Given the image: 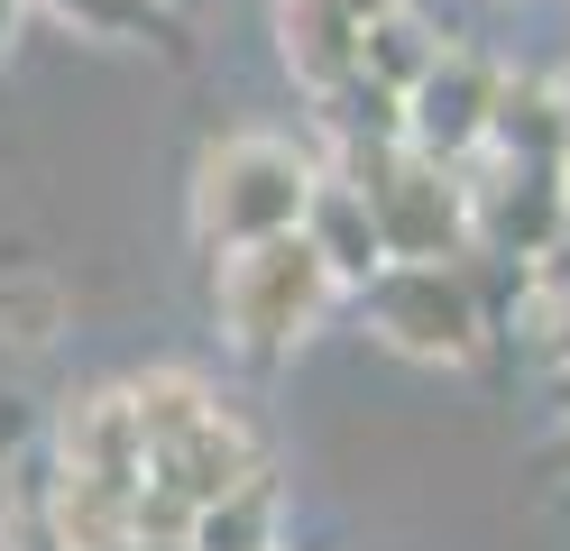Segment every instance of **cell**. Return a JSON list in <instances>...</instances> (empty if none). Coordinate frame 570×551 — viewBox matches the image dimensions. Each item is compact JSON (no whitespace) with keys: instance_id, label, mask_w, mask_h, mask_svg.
Here are the masks:
<instances>
[{"instance_id":"8fae6325","label":"cell","mask_w":570,"mask_h":551,"mask_svg":"<svg viewBox=\"0 0 570 551\" xmlns=\"http://www.w3.org/2000/svg\"><path fill=\"white\" fill-rule=\"evenodd\" d=\"M332 10H341L350 28H368V19H386V10H405V0H332Z\"/></svg>"},{"instance_id":"9c48e42d","label":"cell","mask_w":570,"mask_h":551,"mask_svg":"<svg viewBox=\"0 0 570 551\" xmlns=\"http://www.w3.org/2000/svg\"><path fill=\"white\" fill-rule=\"evenodd\" d=\"M433 65H442V37H423L405 10H386V19H368V28H360V73H368L377 92H396V101H405Z\"/></svg>"},{"instance_id":"ba28073f","label":"cell","mask_w":570,"mask_h":551,"mask_svg":"<svg viewBox=\"0 0 570 551\" xmlns=\"http://www.w3.org/2000/svg\"><path fill=\"white\" fill-rule=\"evenodd\" d=\"M185 551H276V478H248V488L212 496L185 524Z\"/></svg>"},{"instance_id":"277c9868","label":"cell","mask_w":570,"mask_h":551,"mask_svg":"<svg viewBox=\"0 0 570 551\" xmlns=\"http://www.w3.org/2000/svg\"><path fill=\"white\" fill-rule=\"evenodd\" d=\"M360 304L377 322V341L423 358V367H470L479 341H488V304H479L460 257H386L360 285Z\"/></svg>"},{"instance_id":"2e32d148","label":"cell","mask_w":570,"mask_h":551,"mask_svg":"<svg viewBox=\"0 0 570 551\" xmlns=\"http://www.w3.org/2000/svg\"><path fill=\"white\" fill-rule=\"evenodd\" d=\"M166 10H175V19H185V10H203V0H166Z\"/></svg>"},{"instance_id":"5bb4252c","label":"cell","mask_w":570,"mask_h":551,"mask_svg":"<svg viewBox=\"0 0 570 551\" xmlns=\"http://www.w3.org/2000/svg\"><path fill=\"white\" fill-rule=\"evenodd\" d=\"M552 110H561V129H570V65H561V83H552Z\"/></svg>"},{"instance_id":"7a4b0ae2","label":"cell","mask_w":570,"mask_h":551,"mask_svg":"<svg viewBox=\"0 0 570 551\" xmlns=\"http://www.w3.org/2000/svg\"><path fill=\"white\" fill-rule=\"evenodd\" d=\"M332 267L304 248V230L285 239H258V248H230L222 257V331L248 367H276L295 358V341L332 313Z\"/></svg>"},{"instance_id":"7c38bea8","label":"cell","mask_w":570,"mask_h":551,"mask_svg":"<svg viewBox=\"0 0 570 551\" xmlns=\"http://www.w3.org/2000/svg\"><path fill=\"white\" fill-rule=\"evenodd\" d=\"M543 267H561V276H570V175H561V248L543 257Z\"/></svg>"},{"instance_id":"52a82bcc","label":"cell","mask_w":570,"mask_h":551,"mask_svg":"<svg viewBox=\"0 0 570 551\" xmlns=\"http://www.w3.org/2000/svg\"><path fill=\"white\" fill-rule=\"evenodd\" d=\"M295 230H304V248L332 267L341 294H360V285L386 267V239H377V220H368V203H360V184H341V175L313 184V203H304Z\"/></svg>"},{"instance_id":"30bf717a","label":"cell","mask_w":570,"mask_h":551,"mask_svg":"<svg viewBox=\"0 0 570 551\" xmlns=\"http://www.w3.org/2000/svg\"><path fill=\"white\" fill-rule=\"evenodd\" d=\"M38 10H56V19H75V28H92V37H129V47H175V19L166 0H38Z\"/></svg>"},{"instance_id":"6da1fadb","label":"cell","mask_w":570,"mask_h":551,"mask_svg":"<svg viewBox=\"0 0 570 551\" xmlns=\"http://www.w3.org/2000/svg\"><path fill=\"white\" fill-rule=\"evenodd\" d=\"M313 157L304 147H285V138H222L212 157L194 166V230L212 239V248H258V239H285L304 220V203H313Z\"/></svg>"},{"instance_id":"5b68a950","label":"cell","mask_w":570,"mask_h":551,"mask_svg":"<svg viewBox=\"0 0 570 551\" xmlns=\"http://www.w3.org/2000/svg\"><path fill=\"white\" fill-rule=\"evenodd\" d=\"M488 110H497V73L479 56H451L442 47V65L405 92V147L460 166V157H479V147H488Z\"/></svg>"},{"instance_id":"8992f818","label":"cell","mask_w":570,"mask_h":551,"mask_svg":"<svg viewBox=\"0 0 570 551\" xmlns=\"http://www.w3.org/2000/svg\"><path fill=\"white\" fill-rule=\"evenodd\" d=\"M56 478H92V488H111V496L148 488V441H138V414H129L120 386H92V395L65 404V423H56Z\"/></svg>"},{"instance_id":"3957f363","label":"cell","mask_w":570,"mask_h":551,"mask_svg":"<svg viewBox=\"0 0 570 551\" xmlns=\"http://www.w3.org/2000/svg\"><path fill=\"white\" fill-rule=\"evenodd\" d=\"M341 184H360L386 257H470V194L460 166L423 157V147H341Z\"/></svg>"},{"instance_id":"4fadbf2b","label":"cell","mask_w":570,"mask_h":551,"mask_svg":"<svg viewBox=\"0 0 570 551\" xmlns=\"http://www.w3.org/2000/svg\"><path fill=\"white\" fill-rule=\"evenodd\" d=\"M19 10L28 0H0V56H10V37H19Z\"/></svg>"},{"instance_id":"9a60e30c","label":"cell","mask_w":570,"mask_h":551,"mask_svg":"<svg viewBox=\"0 0 570 551\" xmlns=\"http://www.w3.org/2000/svg\"><path fill=\"white\" fill-rule=\"evenodd\" d=\"M129 551H185V542H129Z\"/></svg>"}]
</instances>
